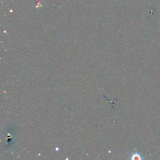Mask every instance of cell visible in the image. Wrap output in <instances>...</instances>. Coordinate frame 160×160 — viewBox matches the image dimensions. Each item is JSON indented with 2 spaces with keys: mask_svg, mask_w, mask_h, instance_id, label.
Here are the masks:
<instances>
[{
  "mask_svg": "<svg viewBox=\"0 0 160 160\" xmlns=\"http://www.w3.org/2000/svg\"><path fill=\"white\" fill-rule=\"evenodd\" d=\"M132 159H141V158L139 157V156L138 155H134L133 156Z\"/></svg>",
  "mask_w": 160,
  "mask_h": 160,
  "instance_id": "cell-1",
  "label": "cell"
}]
</instances>
